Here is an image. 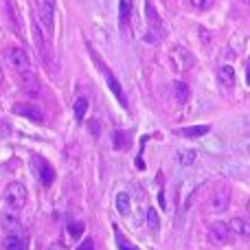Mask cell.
<instances>
[{
  "label": "cell",
  "instance_id": "1",
  "mask_svg": "<svg viewBox=\"0 0 250 250\" xmlns=\"http://www.w3.org/2000/svg\"><path fill=\"white\" fill-rule=\"evenodd\" d=\"M7 60H9V64H11V68L20 75L22 86H24L29 92L31 90L38 92V79H35L33 70H31V60H29V55H26V51H22V48H18V46L9 48Z\"/></svg>",
  "mask_w": 250,
  "mask_h": 250
},
{
  "label": "cell",
  "instance_id": "2",
  "mask_svg": "<svg viewBox=\"0 0 250 250\" xmlns=\"http://www.w3.org/2000/svg\"><path fill=\"white\" fill-rule=\"evenodd\" d=\"M26 198H29V191H26V187L22 185V182H11V185H7V189H4V202H7V207L13 208V211L24 207Z\"/></svg>",
  "mask_w": 250,
  "mask_h": 250
},
{
  "label": "cell",
  "instance_id": "3",
  "mask_svg": "<svg viewBox=\"0 0 250 250\" xmlns=\"http://www.w3.org/2000/svg\"><path fill=\"white\" fill-rule=\"evenodd\" d=\"M208 233H211L213 242L220 244V246L233 242V229H230V224H226V222H215V224H211Z\"/></svg>",
  "mask_w": 250,
  "mask_h": 250
},
{
  "label": "cell",
  "instance_id": "4",
  "mask_svg": "<svg viewBox=\"0 0 250 250\" xmlns=\"http://www.w3.org/2000/svg\"><path fill=\"white\" fill-rule=\"evenodd\" d=\"M31 160H33V167H35V171H38V180L42 182V187H51L53 180H55V171H53V167L44 158H40V156H33Z\"/></svg>",
  "mask_w": 250,
  "mask_h": 250
},
{
  "label": "cell",
  "instance_id": "5",
  "mask_svg": "<svg viewBox=\"0 0 250 250\" xmlns=\"http://www.w3.org/2000/svg\"><path fill=\"white\" fill-rule=\"evenodd\" d=\"M171 64H173V68H176L178 73H182V70H187V68H191V66H193V57H191L189 51L176 46L171 51Z\"/></svg>",
  "mask_w": 250,
  "mask_h": 250
},
{
  "label": "cell",
  "instance_id": "6",
  "mask_svg": "<svg viewBox=\"0 0 250 250\" xmlns=\"http://www.w3.org/2000/svg\"><path fill=\"white\" fill-rule=\"evenodd\" d=\"M13 112L20 114L24 119H31L33 123H42L44 121V112L38 108V105H31V104H16L13 105Z\"/></svg>",
  "mask_w": 250,
  "mask_h": 250
},
{
  "label": "cell",
  "instance_id": "7",
  "mask_svg": "<svg viewBox=\"0 0 250 250\" xmlns=\"http://www.w3.org/2000/svg\"><path fill=\"white\" fill-rule=\"evenodd\" d=\"M40 18H42L44 29L51 33V31H53V20H55V0H42V7H40Z\"/></svg>",
  "mask_w": 250,
  "mask_h": 250
},
{
  "label": "cell",
  "instance_id": "8",
  "mask_svg": "<svg viewBox=\"0 0 250 250\" xmlns=\"http://www.w3.org/2000/svg\"><path fill=\"white\" fill-rule=\"evenodd\" d=\"M99 68L105 73V79H108V86H110V90H112V95L117 97L119 101H121V105L125 108V105H127V101H125V95H123V88H121V83H119V82H117V77H114V75L110 73L108 68H105V66H104V62H99Z\"/></svg>",
  "mask_w": 250,
  "mask_h": 250
},
{
  "label": "cell",
  "instance_id": "9",
  "mask_svg": "<svg viewBox=\"0 0 250 250\" xmlns=\"http://www.w3.org/2000/svg\"><path fill=\"white\" fill-rule=\"evenodd\" d=\"M211 207H213V211H217V213L229 207V189H226V187H220V189L215 191V195L211 198Z\"/></svg>",
  "mask_w": 250,
  "mask_h": 250
},
{
  "label": "cell",
  "instance_id": "10",
  "mask_svg": "<svg viewBox=\"0 0 250 250\" xmlns=\"http://www.w3.org/2000/svg\"><path fill=\"white\" fill-rule=\"evenodd\" d=\"M4 250H26V239L20 233H9L2 242Z\"/></svg>",
  "mask_w": 250,
  "mask_h": 250
},
{
  "label": "cell",
  "instance_id": "11",
  "mask_svg": "<svg viewBox=\"0 0 250 250\" xmlns=\"http://www.w3.org/2000/svg\"><path fill=\"white\" fill-rule=\"evenodd\" d=\"M230 229H233V233L237 235V237L250 242V222L242 220V217H235V220H230Z\"/></svg>",
  "mask_w": 250,
  "mask_h": 250
},
{
  "label": "cell",
  "instance_id": "12",
  "mask_svg": "<svg viewBox=\"0 0 250 250\" xmlns=\"http://www.w3.org/2000/svg\"><path fill=\"white\" fill-rule=\"evenodd\" d=\"M145 16H147V20H149V26H151V29H156L160 35H163V22H160L158 11L154 9V4H151L149 0L145 2Z\"/></svg>",
  "mask_w": 250,
  "mask_h": 250
},
{
  "label": "cell",
  "instance_id": "13",
  "mask_svg": "<svg viewBox=\"0 0 250 250\" xmlns=\"http://www.w3.org/2000/svg\"><path fill=\"white\" fill-rule=\"evenodd\" d=\"M217 77H220V83L224 88H233L235 86V70H233V66H222V68L217 70Z\"/></svg>",
  "mask_w": 250,
  "mask_h": 250
},
{
  "label": "cell",
  "instance_id": "14",
  "mask_svg": "<svg viewBox=\"0 0 250 250\" xmlns=\"http://www.w3.org/2000/svg\"><path fill=\"white\" fill-rule=\"evenodd\" d=\"M211 132V127L208 125H193V127H182L180 132V136H187V138H198V136H204V134H208Z\"/></svg>",
  "mask_w": 250,
  "mask_h": 250
},
{
  "label": "cell",
  "instance_id": "15",
  "mask_svg": "<svg viewBox=\"0 0 250 250\" xmlns=\"http://www.w3.org/2000/svg\"><path fill=\"white\" fill-rule=\"evenodd\" d=\"M173 92H176V99L180 101V104H187V101H189L191 90L185 82H173Z\"/></svg>",
  "mask_w": 250,
  "mask_h": 250
},
{
  "label": "cell",
  "instance_id": "16",
  "mask_svg": "<svg viewBox=\"0 0 250 250\" xmlns=\"http://www.w3.org/2000/svg\"><path fill=\"white\" fill-rule=\"evenodd\" d=\"M129 16H132V0H121L119 2V22L127 24Z\"/></svg>",
  "mask_w": 250,
  "mask_h": 250
},
{
  "label": "cell",
  "instance_id": "17",
  "mask_svg": "<svg viewBox=\"0 0 250 250\" xmlns=\"http://www.w3.org/2000/svg\"><path fill=\"white\" fill-rule=\"evenodd\" d=\"M117 208H119V213L121 215H129V195L127 193H119L117 195Z\"/></svg>",
  "mask_w": 250,
  "mask_h": 250
},
{
  "label": "cell",
  "instance_id": "18",
  "mask_svg": "<svg viewBox=\"0 0 250 250\" xmlns=\"http://www.w3.org/2000/svg\"><path fill=\"white\" fill-rule=\"evenodd\" d=\"M86 110H88V101L83 99V97H79V99L75 101V119H77V121H83Z\"/></svg>",
  "mask_w": 250,
  "mask_h": 250
},
{
  "label": "cell",
  "instance_id": "19",
  "mask_svg": "<svg viewBox=\"0 0 250 250\" xmlns=\"http://www.w3.org/2000/svg\"><path fill=\"white\" fill-rule=\"evenodd\" d=\"M2 226H4V230H7V233H18L20 222H18L13 215H2Z\"/></svg>",
  "mask_w": 250,
  "mask_h": 250
},
{
  "label": "cell",
  "instance_id": "20",
  "mask_svg": "<svg viewBox=\"0 0 250 250\" xmlns=\"http://www.w3.org/2000/svg\"><path fill=\"white\" fill-rule=\"evenodd\" d=\"M147 224H149V229L154 230V233L160 229V217H158V211H156V208H149V211H147Z\"/></svg>",
  "mask_w": 250,
  "mask_h": 250
},
{
  "label": "cell",
  "instance_id": "21",
  "mask_svg": "<svg viewBox=\"0 0 250 250\" xmlns=\"http://www.w3.org/2000/svg\"><path fill=\"white\" fill-rule=\"evenodd\" d=\"M114 147L117 149H127L129 147V136L125 132H114Z\"/></svg>",
  "mask_w": 250,
  "mask_h": 250
},
{
  "label": "cell",
  "instance_id": "22",
  "mask_svg": "<svg viewBox=\"0 0 250 250\" xmlns=\"http://www.w3.org/2000/svg\"><path fill=\"white\" fill-rule=\"evenodd\" d=\"M117 246H119V250H138V248L134 246V244L129 242V239L121 233V230H117Z\"/></svg>",
  "mask_w": 250,
  "mask_h": 250
},
{
  "label": "cell",
  "instance_id": "23",
  "mask_svg": "<svg viewBox=\"0 0 250 250\" xmlns=\"http://www.w3.org/2000/svg\"><path fill=\"white\" fill-rule=\"evenodd\" d=\"M178 160H180L185 167H189V165L195 163V151H180V154H178Z\"/></svg>",
  "mask_w": 250,
  "mask_h": 250
},
{
  "label": "cell",
  "instance_id": "24",
  "mask_svg": "<svg viewBox=\"0 0 250 250\" xmlns=\"http://www.w3.org/2000/svg\"><path fill=\"white\" fill-rule=\"evenodd\" d=\"M68 233H70V237H73V239H79V237H82V233H83V224H82V222L68 224Z\"/></svg>",
  "mask_w": 250,
  "mask_h": 250
},
{
  "label": "cell",
  "instance_id": "25",
  "mask_svg": "<svg viewBox=\"0 0 250 250\" xmlns=\"http://www.w3.org/2000/svg\"><path fill=\"white\" fill-rule=\"evenodd\" d=\"M191 4L195 9H200V11H207V9L213 7V0H191Z\"/></svg>",
  "mask_w": 250,
  "mask_h": 250
},
{
  "label": "cell",
  "instance_id": "26",
  "mask_svg": "<svg viewBox=\"0 0 250 250\" xmlns=\"http://www.w3.org/2000/svg\"><path fill=\"white\" fill-rule=\"evenodd\" d=\"M77 250H95V242H92L90 237H88V239H83V244H82V246H79Z\"/></svg>",
  "mask_w": 250,
  "mask_h": 250
},
{
  "label": "cell",
  "instance_id": "27",
  "mask_svg": "<svg viewBox=\"0 0 250 250\" xmlns=\"http://www.w3.org/2000/svg\"><path fill=\"white\" fill-rule=\"evenodd\" d=\"M48 250H68L64 246V244H51V246H48Z\"/></svg>",
  "mask_w": 250,
  "mask_h": 250
},
{
  "label": "cell",
  "instance_id": "28",
  "mask_svg": "<svg viewBox=\"0 0 250 250\" xmlns=\"http://www.w3.org/2000/svg\"><path fill=\"white\" fill-rule=\"evenodd\" d=\"M246 82L250 83V60H248V64H246Z\"/></svg>",
  "mask_w": 250,
  "mask_h": 250
},
{
  "label": "cell",
  "instance_id": "29",
  "mask_svg": "<svg viewBox=\"0 0 250 250\" xmlns=\"http://www.w3.org/2000/svg\"><path fill=\"white\" fill-rule=\"evenodd\" d=\"M2 79H4V75H2V68H0V83H2Z\"/></svg>",
  "mask_w": 250,
  "mask_h": 250
},
{
  "label": "cell",
  "instance_id": "30",
  "mask_svg": "<svg viewBox=\"0 0 250 250\" xmlns=\"http://www.w3.org/2000/svg\"><path fill=\"white\" fill-rule=\"evenodd\" d=\"M246 211H248V215H250V200H248V204H246Z\"/></svg>",
  "mask_w": 250,
  "mask_h": 250
}]
</instances>
